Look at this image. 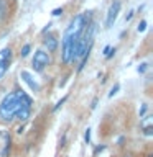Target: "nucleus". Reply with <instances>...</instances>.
I'll list each match as a JSON object with an SVG mask.
<instances>
[{
    "label": "nucleus",
    "mask_w": 153,
    "mask_h": 157,
    "mask_svg": "<svg viewBox=\"0 0 153 157\" xmlns=\"http://www.w3.org/2000/svg\"><path fill=\"white\" fill-rule=\"evenodd\" d=\"M33 110V98L23 88L7 93L0 101V118L5 123H12L13 120L27 121Z\"/></svg>",
    "instance_id": "nucleus-1"
},
{
    "label": "nucleus",
    "mask_w": 153,
    "mask_h": 157,
    "mask_svg": "<svg viewBox=\"0 0 153 157\" xmlns=\"http://www.w3.org/2000/svg\"><path fill=\"white\" fill-rule=\"evenodd\" d=\"M92 21V12H82L76 15L69 25L64 29L63 34V43H61V61L64 66L71 64L72 61V52H74V46L79 38V34L82 33V29Z\"/></svg>",
    "instance_id": "nucleus-2"
},
{
    "label": "nucleus",
    "mask_w": 153,
    "mask_h": 157,
    "mask_svg": "<svg viewBox=\"0 0 153 157\" xmlns=\"http://www.w3.org/2000/svg\"><path fill=\"white\" fill-rule=\"evenodd\" d=\"M96 33H97V25H96V21L92 20V21H91L86 28L82 29V33L79 34V38H77V41H76V46H74L72 61H71V62H77V61H81L84 54L92 51Z\"/></svg>",
    "instance_id": "nucleus-3"
},
{
    "label": "nucleus",
    "mask_w": 153,
    "mask_h": 157,
    "mask_svg": "<svg viewBox=\"0 0 153 157\" xmlns=\"http://www.w3.org/2000/svg\"><path fill=\"white\" fill-rule=\"evenodd\" d=\"M49 64H51V56L49 52H46L44 49H36L35 51V56L31 59V69L35 72H43Z\"/></svg>",
    "instance_id": "nucleus-4"
},
{
    "label": "nucleus",
    "mask_w": 153,
    "mask_h": 157,
    "mask_svg": "<svg viewBox=\"0 0 153 157\" xmlns=\"http://www.w3.org/2000/svg\"><path fill=\"white\" fill-rule=\"evenodd\" d=\"M13 61V51L12 48H3L0 49V80L3 78V75L8 72L10 66Z\"/></svg>",
    "instance_id": "nucleus-5"
},
{
    "label": "nucleus",
    "mask_w": 153,
    "mask_h": 157,
    "mask_svg": "<svg viewBox=\"0 0 153 157\" xmlns=\"http://www.w3.org/2000/svg\"><path fill=\"white\" fill-rule=\"evenodd\" d=\"M120 8H122L120 0H114V2L110 3V7H109V10H107V15H105V28H112L114 26L118 13H120Z\"/></svg>",
    "instance_id": "nucleus-6"
},
{
    "label": "nucleus",
    "mask_w": 153,
    "mask_h": 157,
    "mask_svg": "<svg viewBox=\"0 0 153 157\" xmlns=\"http://www.w3.org/2000/svg\"><path fill=\"white\" fill-rule=\"evenodd\" d=\"M43 44H44V48L48 49L46 52H49V54H51V52H56V51H58V48H59V41H58L56 33H51V31L44 33Z\"/></svg>",
    "instance_id": "nucleus-7"
},
{
    "label": "nucleus",
    "mask_w": 153,
    "mask_h": 157,
    "mask_svg": "<svg viewBox=\"0 0 153 157\" xmlns=\"http://www.w3.org/2000/svg\"><path fill=\"white\" fill-rule=\"evenodd\" d=\"M10 146H12V137L7 131H0V157H8Z\"/></svg>",
    "instance_id": "nucleus-8"
},
{
    "label": "nucleus",
    "mask_w": 153,
    "mask_h": 157,
    "mask_svg": "<svg viewBox=\"0 0 153 157\" xmlns=\"http://www.w3.org/2000/svg\"><path fill=\"white\" fill-rule=\"evenodd\" d=\"M20 77H22V80H23L25 83H27L28 88H30L31 92H35V93L39 92V83H38L36 80H35L33 75H31V74H30L28 71H22V72H20Z\"/></svg>",
    "instance_id": "nucleus-9"
},
{
    "label": "nucleus",
    "mask_w": 153,
    "mask_h": 157,
    "mask_svg": "<svg viewBox=\"0 0 153 157\" xmlns=\"http://www.w3.org/2000/svg\"><path fill=\"white\" fill-rule=\"evenodd\" d=\"M140 128H142V131H143L145 136H153V116L151 115L142 116Z\"/></svg>",
    "instance_id": "nucleus-10"
},
{
    "label": "nucleus",
    "mask_w": 153,
    "mask_h": 157,
    "mask_svg": "<svg viewBox=\"0 0 153 157\" xmlns=\"http://www.w3.org/2000/svg\"><path fill=\"white\" fill-rule=\"evenodd\" d=\"M7 17H8V2L0 0V21H5Z\"/></svg>",
    "instance_id": "nucleus-11"
},
{
    "label": "nucleus",
    "mask_w": 153,
    "mask_h": 157,
    "mask_svg": "<svg viewBox=\"0 0 153 157\" xmlns=\"http://www.w3.org/2000/svg\"><path fill=\"white\" fill-rule=\"evenodd\" d=\"M30 51H31V44H30V43H27V44H23L22 51H20V56H22V57H27L28 54H30Z\"/></svg>",
    "instance_id": "nucleus-12"
},
{
    "label": "nucleus",
    "mask_w": 153,
    "mask_h": 157,
    "mask_svg": "<svg viewBox=\"0 0 153 157\" xmlns=\"http://www.w3.org/2000/svg\"><path fill=\"white\" fill-rule=\"evenodd\" d=\"M66 100H68V95H64V97L61 98V100H59V101L56 103V105H54V108H53V113H56V111L59 110V108H61V106L64 105V103H66Z\"/></svg>",
    "instance_id": "nucleus-13"
},
{
    "label": "nucleus",
    "mask_w": 153,
    "mask_h": 157,
    "mask_svg": "<svg viewBox=\"0 0 153 157\" xmlns=\"http://www.w3.org/2000/svg\"><path fill=\"white\" fill-rule=\"evenodd\" d=\"M145 29H147V21H145V20H142V21L137 25V31L138 33H143Z\"/></svg>",
    "instance_id": "nucleus-14"
},
{
    "label": "nucleus",
    "mask_w": 153,
    "mask_h": 157,
    "mask_svg": "<svg viewBox=\"0 0 153 157\" xmlns=\"http://www.w3.org/2000/svg\"><path fill=\"white\" fill-rule=\"evenodd\" d=\"M118 90H120V83H115V85H114L112 88H110V92H109V97H114V95H115V93L118 92Z\"/></svg>",
    "instance_id": "nucleus-15"
},
{
    "label": "nucleus",
    "mask_w": 153,
    "mask_h": 157,
    "mask_svg": "<svg viewBox=\"0 0 153 157\" xmlns=\"http://www.w3.org/2000/svg\"><path fill=\"white\" fill-rule=\"evenodd\" d=\"M147 69H148V64H147V62H142L140 66H138V69H137V71H138V74H143V72L147 71Z\"/></svg>",
    "instance_id": "nucleus-16"
},
{
    "label": "nucleus",
    "mask_w": 153,
    "mask_h": 157,
    "mask_svg": "<svg viewBox=\"0 0 153 157\" xmlns=\"http://www.w3.org/2000/svg\"><path fill=\"white\" fill-rule=\"evenodd\" d=\"M84 141H86V144H89L91 142V129H86V132H84Z\"/></svg>",
    "instance_id": "nucleus-17"
},
{
    "label": "nucleus",
    "mask_w": 153,
    "mask_h": 157,
    "mask_svg": "<svg viewBox=\"0 0 153 157\" xmlns=\"http://www.w3.org/2000/svg\"><path fill=\"white\" fill-rule=\"evenodd\" d=\"M147 110H148V105H147V103H143L142 108H140V111H138V115H140V118H142V116H145Z\"/></svg>",
    "instance_id": "nucleus-18"
},
{
    "label": "nucleus",
    "mask_w": 153,
    "mask_h": 157,
    "mask_svg": "<svg viewBox=\"0 0 153 157\" xmlns=\"http://www.w3.org/2000/svg\"><path fill=\"white\" fill-rule=\"evenodd\" d=\"M63 12H64L63 7L61 8H54L53 12H51V15H53V17H59V15H63Z\"/></svg>",
    "instance_id": "nucleus-19"
},
{
    "label": "nucleus",
    "mask_w": 153,
    "mask_h": 157,
    "mask_svg": "<svg viewBox=\"0 0 153 157\" xmlns=\"http://www.w3.org/2000/svg\"><path fill=\"white\" fill-rule=\"evenodd\" d=\"M115 51H117L115 48H110V51H109V52H107V56H105V59H107V61H109V59H112L114 56H115Z\"/></svg>",
    "instance_id": "nucleus-20"
},
{
    "label": "nucleus",
    "mask_w": 153,
    "mask_h": 157,
    "mask_svg": "<svg viewBox=\"0 0 153 157\" xmlns=\"http://www.w3.org/2000/svg\"><path fill=\"white\" fill-rule=\"evenodd\" d=\"M104 149H105V146H104V144H101V146H97V147H96V149H94V154H92V155H94V157H96V155L99 154V152H102Z\"/></svg>",
    "instance_id": "nucleus-21"
},
{
    "label": "nucleus",
    "mask_w": 153,
    "mask_h": 157,
    "mask_svg": "<svg viewBox=\"0 0 153 157\" xmlns=\"http://www.w3.org/2000/svg\"><path fill=\"white\" fill-rule=\"evenodd\" d=\"M133 15H135V12H133V10H130V12L125 15V21H130V20L133 18Z\"/></svg>",
    "instance_id": "nucleus-22"
},
{
    "label": "nucleus",
    "mask_w": 153,
    "mask_h": 157,
    "mask_svg": "<svg viewBox=\"0 0 153 157\" xmlns=\"http://www.w3.org/2000/svg\"><path fill=\"white\" fill-rule=\"evenodd\" d=\"M51 26H53V25H51V23H48V25H46V26H44V28H43V31H41V33H43V34H44V33H48V31H49V29H51Z\"/></svg>",
    "instance_id": "nucleus-23"
},
{
    "label": "nucleus",
    "mask_w": 153,
    "mask_h": 157,
    "mask_svg": "<svg viewBox=\"0 0 153 157\" xmlns=\"http://www.w3.org/2000/svg\"><path fill=\"white\" fill-rule=\"evenodd\" d=\"M97 101H99V98L96 97V98H94V100H92V103H91V110H94V108L97 106Z\"/></svg>",
    "instance_id": "nucleus-24"
},
{
    "label": "nucleus",
    "mask_w": 153,
    "mask_h": 157,
    "mask_svg": "<svg viewBox=\"0 0 153 157\" xmlns=\"http://www.w3.org/2000/svg\"><path fill=\"white\" fill-rule=\"evenodd\" d=\"M110 48H112V46H105V48H104V52H102L104 56H107V52L110 51Z\"/></svg>",
    "instance_id": "nucleus-25"
},
{
    "label": "nucleus",
    "mask_w": 153,
    "mask_h": 157,
    "mask_svg": "<svg viewBox=\"0 0 153 157\" xmlns=\"http://www.w3.org/2000/svg\"><path fill=\"white\" fill-rule=\"evenodd\" d=\"M123 142H125V137H118V146H123Z\"/></svg>",
    "instance_id": "nucleus-26"
},
{
    "label": "nucleus",
    "mask_w": 153,
    "mask_h": 157,
    "mask_svg": "<svg viewBox=\"0 0 153 157\" xmlns=\"http://www.w3.org/2000/svg\"><path fill=\"white\" fill-rule=\"evenodd\" d=\"M64 141H66V132H64L63 137H61V146H64Z\"/></svg>",
    "instance_id": "nucleus-27"
},
{
    "label": "nucleus",
    "mask_w": 153,
    "mask_h": 157,
    "mask_svg": "<svg viewBox=\"0 0 153 157\" xmlns=\"http://www.w3.org/2000/svg\"><path fill=\"white\" fill-rule=\"evenodd\" d=\"M147 157H153V155H151V154H148V155H147Z\"/></svg>",
    "instance_id": "nucleus-28"
}]
</instances>
